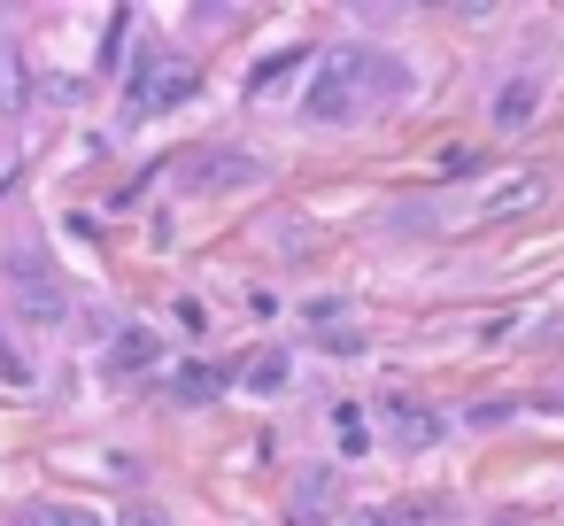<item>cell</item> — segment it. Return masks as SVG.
Returning a JSON list of instances; mask_svg holds the SVG:
<instances>
[{
    "label": "cell",
    "mask_w": 564,
    "mask_h": 526,
    "mask_svg": "<svg viewBox=\"0 0 564 526\" xmlns=\"http://www.w3.org/2000/svg\"><path fill=\"white\" fill-rule=\"evenodd\" d=\"M333 449H340V457H364V449H371V418H364L356 402L333 410Z\"/></svg>",
    "instance_id": "cell-11"
},
{
    "label": "cell",
    "mask_w": 564,
    "mask_h": 526,
    "mask_svg": "<svg viewBox=\"0 0 564 526\" xmlns=\"http://www.w3.org/2000/svg\"><path fill=\"white\" fill-rule=\"evenodd\" d=\"M294 71H302V47H286V55H271V63L256 71V94H271V86H279V78H294Z\"/></svg>",
    "instance_id": "cell-16"
},
{
    "label": "cell",
    "mask_w": 564,
    "mask_h": 526,
    "mask_svg": "<svg viewBox=\"0 0 564 526\" xmlns=\"http://www.w3.org/2000/svg\"><path fill=\"white\" fill-rule=\"evenodd\" d=\"M387 94H402V71H394L387 55H371V47H325V63H317V78H310V94H302V109H310L317 125H348V117H364V109L387 101Z\"/></svg>",
    "instance_id": "cell-1"
},
{
    "label": "cell",
    "mask_w": 564,
    "mask_h": 526,
    "mask_svg": "<svg viewBox=\"0 0 564 526\" xmlns=\"http://www.w3.org/2000/svg\"><path fill=\"white\" fill-rule=\"evenodd\" d=\"M17 194V155H0V202Z\"/></svg>",
    "instance_id": "cell-19"
},
{
    "label": "cell",
    "mask_w": 564,
    "mask_h": 526,
    "mask_svg": "<svg viewBox=\"0 0 564 526\" xmlns=\"http://www.w3.org/2000/svg\"><path fill=\"white\" fill-rule=\"evenodd\" d=\"M217 387H225V372H217V364H186V372H178V402H209Z\"/></svg>",
    "instance_id": "cell-14"
},
{
    "label": "cell",
    "mask_w": 564,
    "mask_h": 526,
    "mask_svg": "<svg viewBox=\"0 0 564 526\" xmlns=\"http://www.w3.org/2000/svg\"><path fill=\"white\" fill-rule=\"evenodd\" d=\"M109 526H171V511H163V503H117Z\"/></svg>",
    "instance_id": "cell-17"
},
{
    "label": "cell",
    "mask_w": 564,
    "mask_h": 526,
    "mask_svg": "<svg viewBox=\"0 0 564 526\" xmlns=\"http://www.w3.org/2000/svg\"><path fill=\"white\" fill-rule=\"evenodd\" d=\"M533 109H541V86H533V78H510V86L495 94V132H525Z\"/></svg>",
    "instance_id": "cell-7"
},
{
    "label": "cell",
    "mask_w": 564,
    "mask_h": 526,
    "mask_svg": "<svg viewBox=\"0 0 564 526\" xmlns=\"http://www.w3.org/2000/svg\"><path fill=\"white\" fill-rule=\"evenodd\" d=\"M541 202H549V171L525 163V171H510V179H495V186L479 194V217L502 225V217H525V210H541Z\"/></svg>",
    "instance_id": "cell-4"
},
{
    "label": "cell",
    "mask_w": 564,
    "mask_h": 526,
    "mask_svg": "<svg viewBox=\"0 0 564 526\" xmlns=\"http://www.w3.org/2000/svg\"><path fill=\"white\" fill-rule=\"evenodd\" d=\"M394 418H402V426H394V433H402V449H433V441H441V418H433V410L394 402Z\"/></svg>",
    "instance_id": "cell-13"
},
{
    "label": "cell",
    "mask_w": 564,
    "mask_h": 526,
    "mask_svg": "<svg viewBox=\"0 0 564 526\" xmlns=\"http://www.w3.org/2000/svg\"><path fill=\"white\" fill-rule=\"evenodd\" d=\"M240 379H248V387H256V395H279V387H286V379H294V364H286V356H279V348H256V364H248V372H240Z\"/></svg>",
    "instance_id": "cell-12"
},
{
    "label": "cell",
    "mask_w": 564,
    "mask_h": 526,
    "mask_svg": "<svg viewBox=\"0 0 564 526\" xmlns=\"http://www.w3.org/2000/svg\"><path fill=\"white\" fill-rule=\"evenodd\" d=\"M109 364H117V372H148V364H155V333H148V325H124V333L109 341Z\"/></svg>",
    "instance_id": "cell-10"
},
{
    "label": "cell",
    "mask_w": 564,
    "mask_h": 526,
    "mask_svg": "<svg viewBox=\"0 0 564 526\" xmlns=\"http://www.w3.org/2000/svg\"><path fill=\"white\" fill-rule=\"evenodd\" d=\"M248 179H256V155H248V148H240V155H232V148H209V155L186 171L194 194H232V186H248Z\"/></svg>",
    "instance_id": "cell-5"
},
{
    "label": "cell",
    "mask_w": 564,
    "mask_h": 526,
    "mask_svg": "<svg viewBox=\"0 0 564 526\" xmlns=\"http://www.w3.org/2000/svg\"><path fill=\"white\" fill-rule=\"evenodd\" d=\"M333 518V472H302L294 487V526H325Z\"/></svg>",
    "instance_id": "cell-9"
},
{
    "label": "cell",
    "mask_w": 564,
    "mask_h": 526,
    "mask_svg": "<svg viewBox=\"0 0 564 526\" xmlns=\"http://www.w3.org/2000/svg\"><path fill=\"white\" fill-rule=\"evenodd\" d=\"M325 356H364V333H348V325H333V333H325Z\"/></svg>",
    "instance_id": "cell-18"
},
{
    "label": "cell",
    "mask_w": 564,
    "mask_h": 526,
    "mask_svg": "<svg viewBox=\"0 0 564 526\" xmlns=\"http://www.w3.org/2000/svg\"><path fill=\"white\" fill-rule=\"evenodd\" d=\"M0 271H9L17 310H24L32 325H63V318H70V287H63V271H55V256H47L40 240H9Z\"/></svg>",
    "instance_id": "cell-2"
},
{
    "label": "cell",
    "mask_w": 564,
    "mask_h": 526,
    "mask_svg": "<svg viewBox=\"0 0 564 526\" xmlns=\"http://www.w3.org/2000/svg\"><path fill=\"white\" fill-rule=\"evenodd\" d=\"M356 526H387V518H356Z\"/></svg>",
    "instance_id": "cell-20"
},
{
    "label": "cell",
    "mask_w": 564,
    "mask_h": 526,
    "mask_svg": "<svg viewBox=\"0 0 564 526\" xmlns=\"http://www.w3.org/2000/svg\"><path fill=\"white\" fill-rule=\"evenodd\" d=\"M194 94V63H178V55H132V109L140 117H163V109H178Z\"/></svg>",
    "instance_id": "cell-3"
},
{
    "label": "cell",
    "mask_w": 564,
    "mask_h": 526,
    "mask_svg": "<svg viewBox=\"0 0 564 526\" xmlns=\"http://www.w3.org/2000/svg\"><path fill=\"white\" fill-rule=\"evenodd\" d=\"M32 109V78H24V47L0 40V117H24Z\"/></svg>",
    "instance_id": "cell-6"
},
{
    "label": "cell",
    "mask_w": 564,
    "mask_h": 526,
    "mask_svg": "<svg viewBox=\"0 0 564 526\" xmlns=\"http://www.w3.org/2000/svg\"><path fill=\"white\" fill-rule=\"evenodd\" d=\"M9 526H109V518L86 511V503H55V495H40V503H24Z\"/></svg>",
    "instance_id": "cell-8"
},
{
    "label": "cell",
    "mask_w": 564,
    "mask_h": 526,
    "mask_svg": "<svg viewBox=\"0 0 564 526\" xmlns=\"http://www.w3.org/2000/svg\"><path fill=\"white\" fill-rule=\"evenodd\" d=\"M40 372H32V356L17 348V333H0V387H32Z\"/></svg>",
    "instance_id": "cell-15"
}]
</instances>
